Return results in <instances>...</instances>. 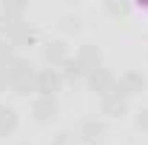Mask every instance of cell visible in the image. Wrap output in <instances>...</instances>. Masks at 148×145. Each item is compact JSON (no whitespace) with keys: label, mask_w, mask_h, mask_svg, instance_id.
<instances>
[{"label":"cell","mask_w":148,"mask_h":145,"mask_svg":"<svg viewBox=\"0 0 148 145\" xmlns=\"http://www.w3.org/2000/svg\"><path fill=\"white\" fill-rule=\"evenodd\" d=\"M12 125H14V114H12V111H6V117H0V131H3V128L9 131Z\"/></svg>","instance_id":"cell-1"},{"label":"cell","mask_w":148,"mask_h":145,"mask_svg":"<svg viewBox=\"0 0 148 145\" xmlns=\"http://www.w3.org/2000/svg\"><path fill=\"white\" fill-rule=\"evenodd\" d=\"M54 85H57V80H54V77H49V74H46V77H43V85H40V88H43L46 94H49V91L54 88Z\"/></svg>","instance_id":"cell-2"}]
</instances>
